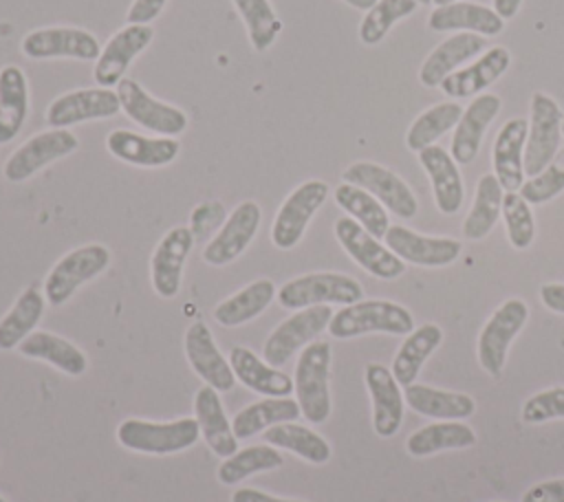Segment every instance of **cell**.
Here are the masks:
<instances>
[{"label": "cell", "mask_w": 564, "mask_h": 502, "mask_svg": "<svg viewBox=\"0 0 564 502\" xmlns=\"http://www.w3.org/2000/svg\"><path fill=\"white\" fill-rule=\"evenodd\" d=\"M414 330L412 313L388 299H361L333 313L328 332L335 339H350L368 332L410 335Z\"/></svg>", "instance_id": "cell-1"}, {"label": "cell", "mask_w": 564, "mask_h": 502, "mask_svg": "<svg viewBox=\"0 0 564 502\" xmlns=\"http://www.w3.org/2000/svg\"><path fill=\"white\" fill-rule=\"evenodd\" d=\"M328 372H330V343L311 341L302 348L293 374L295 401L302 410V416L308 423H324L330 414V392H328Z\"/></svg>", "instance_id": "cell-2"}, {"label": "cell", "mask_w": 564, "mask_h": 502, "mask_svg": "<svg viewBox=\"0 0 564 502\" xmlns=\"http://www.w3.org/2000/svg\"><path fill=\"white\" fill-rule=\"evenodd\" d=\"M200 436L196 418H178L170 423H154L141 418H128L117 429V440L139 454H176L192 447Z\"/></svg>", "instance_id": "cell-3"}, {"label": "cell", "mask_w": 564, "mask_h": 502, "mask_svg": "<svg viewBox=\"0 0 564 502\" xmlns=\"http://www.w3.org/2000/svg\"><path fill=\"white\" fill-rule=\"evenodd\" d=\"M361 284L344 273H306L284 282L278 291V302L284 308H308L319 304H355L361 302Z\"/></svg>", "instance_id": "cell-4"}, {"label": "cell", "mask_w": 564, "mask_h": 502, "mask_svg": "<svg viewBox=\"0 0 564 502\" xmlns=\"http://www.w3.org/2000/svg\"><path fill=\"white\" fill-rule=\"evenodd\" d=\"M564 112L560 103L546 92H533L529 134L524 145V174L538 176L560 152Z\"/></svg>", "instance_id": "cell-5"}, {"label": "cell", "mask_w": 564, "mask_h": 502, "mask_svg": "<svg viewBox=\"0 0 564 502\" xmlns=\"http://www.w3.org/2000/svg\"><path fill=\"white\" fill-rule=\"evenodd\" d=\"M110 264V251L104 244H84L57 260L44 280V297L51 306H62L73 293L97 277Z\"/></svg>", "instance_id": "cell-6"}, {"label": "cell", "mask_w": 564, "mask_h": 502, "mask_svg": "<svg viewBox=\"0 0 564 502\" xmlns=\"http://www.w3.org/2000/svg\"><path fill=\"white\" fill-rule=\"evenodd\" d=\"M333 319V308L328 304L300 308L295 315L284 319L264 341L262 354L264 361L273 368L289 363V359L300 350L306 348L322 330L328 328Z\"/></svg>", "instance_id": "cell-7"}, {"label": "cell", "mask_w": 564, "mask_h": 502, "mask_svg": "<svg viewBox=\"0 0 564 502\" xmlns=\"http://www.w3.org/2000/svg\"><path fill=\"white\" fill-rule=\"evenodd\" d=\"M529 319V306L511 297L500 308L487 319L478 335V361L487 374L494 379L502 374L505 361H507V350L516 335L522 330V326Z\"/></svg>", "instance_id": "cell-8"}, {"label": "cell", "mask_w": 564, "mask_h": 502, "mask_svg": "<svg viewBox=\"0 0 564 502\" xmlns=\"http://www.w3.org/2000/svg\"><path fill=\"white\" fill-rule=\"evenodd\" d=\"M117 97H119L121 110L134 123H139L150 132H156L161 137H178L187 128V114L181 108L152 97L134 79H121L117 84Z\"/></svg>", "instance_id": "cell-9"}, {"label": "cell", "mask_w": 564, "mask_h": 502, "mask_svg": "<svg viewBox=\"0 0 564 502\" xmlns=\"http://www.w3.org/2000/svg\"><path fill=\"white\" fill-rule=\"evenodd\" d=\"M341 178L344 183L370 192L388 211L397 214L399 218H414L419 211L416 196L412 194L408 183L379 163L357 161L344 170Z\"/></svg>", "instance_id": "cell-10"}, {"label": "cell", "mask_w": 564, "mask_h": 502, "mask_svg": "<svg viewBox=\"0 0 564 502\" xmlns=\"http://www.w3.org/2000/svg\"><path fill=\"white\" fill-rule=\"evenodd\" d=\"M326 196H328V185L324 181L313 178L297 185L284 198V203L275 214V220L271 227L273 244L278 249H293L302 240L311 218L324 205Z\"/></svg>", "instance_id": "cell-11"}, {"label": "cell", "mask_w": 564, "mask_h": 502, "mask_svg": "<svg viewBox=\"0 0 564 502\" xmlns=\"http://www.w3.org/2000/svg\"><path fill=\"white\" fill-rule=\"evenodd\" d=\"M335 238L341 249L370 275L379 280H397L405 273V262L370 236L357 220L344 216L335 220Z\"/></svg>", "instance_id": "cell-12"}, {"label": "cell", "mask_w": 564, "mask_h": 502, "mask_svg": "<svg viewBox=\"0 0 564 502\" xmlns=\"http://www.w3.org/2000/svg\"><path fill=\"white\" fill-rule=\"evenodd\" d=\"M79 139L68 128H53L24 141L4 163V176L11 183H22L48 163L75 152Z\"/></svg>", "instance_id": "cell-13"}, {"label": "cell", "mask_w": 564, "mask_h": 502, "mask_svg": "<svg viewBox=\"0 0 564 502\" xmlns=\"http://www.w3.org/2000/svg\"><path fill=\"white\" fill-rule=\"evenodd\" d=\"M20 48L31 59L70 57V59L90 62V59H97L101 53L97 37L90 31L75 29V26L35 29L24 35Z\"/></svg>", "instance_id": "cell-14"}, {"label": "cell", "mask_w": 564, "mask_h": 502, "mask_svg": "<svg viewBox=\"0 0 564 502\" xmlns=\"http://www.w3.org/2000/svg\"><path fill=\"white\" fill-rule=\"evenodd\" d=\"M121 110L117 90L112 88H79L55 97L46 108V121L53 128H68L75 123L108 119Z\"/></svg>", "instance_id": "cell-15"}, {"label": "cell", "mask_w": 564, "mask_h": 502, "mask_svg": "<svg viewBox=\"0 0 564 502\" xmlns=\"http://www.w3.org/2000/svg\"><path fill=\"white\" fill-rule=\"evenodd\" d=\"M262 220L258 203H240L225 220V225L214 233V238L203 249V260L212 266H223L234 262L256 238Z\"/></svg>", "instance_id": "cell-16"}, {"label": "cell", "mask_w": 564, "mask_h": 502, "mask_svg": "<svg viewBox=\"0 0 564 502\" xmlns=\"http://www.w3.org/2000/svg\"><path fill=\"white\" fill-rule=\"evenodd\" d=\"M152 37H154V29L150 24H126L123 29H119L101 48L95 62L93 77L97 86L101 88L117 86L123 79L132 59L145 46H150Z\"/></svg>", "instance_id": "cell-17"}, {"label": "cell", "mask_w": 564, "mask_h": 502, "mask_svg": "<svg viewBox=\"0 0 564 502\" xmlns=\"http://www.w3.org/2000/svg\"><path fill=\"white\" fill-rule=\"evenodd\" d=\"M383 240L394 255L416 266H447L463 249L456 238L421 236L403 225H390Z\"/></svg>", "instance_id": "cell-18"}, {"label": "cell", "mask_w": 564, "mask_h": 502, "mask_svg": "<svg viewBox=\"0 0 564 502\" xmlns=\"http://www.w3.org/2000/svg\"><path fill=\"white\" fill-rule=\"evenodd\" d=\"M194 247V236L189 227L170 229L156 244L150 260V275L156 295L172 299L181 291L183 266Z\"/></svg>", "instance_id": "cell-19"}, {"label": "cell", "mask_w": 564, "mask_h": 502, "mask_svg": "<svg viewBox=\"0 0 564 502\" xmlns=\"http://www.w3.org/2000/svg\"><path fill=\"white\" fill-rule=\"evenodd\" d=\"M185 354L192 370L214 390L229 392L236 385V374L229 359L223 357L212 330L203 321H194L185 330Z\"/></svg>", "instance_id": "cell-20"}, {"label": "cell", "mask_w": 564, "mask_h": 502, "mask_svg": "<svg viewBox=\"0 0 564 502\" xmlns=\"http://www.w3.org/2000/svg\"><path fill=\"white\" fill-rule=\"evenodd\" d=\"M364 379L372 399V427L381 438H390L399 432L403 421L405 399L401 385L392 370L381 363H368Z\"/></svg>", "instance_id": "cell-21"}, {"label": "cell", "mask_w": 564, "mask_h": 502, "mask_svg": "<svg viewBox=\"0 0 564 502\" xmlns=\"http://www.w3.org/2000/svg\"><path fill=\"white\" fill-rule=\"evenodd\" d=\"M529 134V121L516 117L502 123L491 148L494 176L505 192H520L524 183V145Z\"/></svg>", "instance_id": "cell-22"}, {"label": "cell", "mask_w": 564, "mask_h": 502, "mask_svg": "<svg viewBox=\"0 0 564 502\" xmlns=\"http://www.w3.org/2000/svg\"><path fill=\"white\" fill-rule=\"evenodd\" d=\"M502 108V99L491 92H482L474 97V101L463 110L460 121L454 128L452 148L449 154L458 165H467L476 159L482 137L489 128V123L498 117Z\"/></svg>", "instance_id": "cell-23"}, {"label": "cell", "mask_w": 564, "mask_h": 502, "mask_svg": "<svg viewBox=\"0 0 564 502\" xmlns=\"http://www.w3.org/2000/svg\"><path fill=\"white\" fill-rule=\"evenodd\" d=\"M106 148L112 156H117L123 163L139 165V167H161L172 163L178 156L181 143L174 137L150 139L139 132L117 128L108 132Z\"/></svg>", "instance_id": "cell-24"}, {"label": "cell", "mask_w": 564, "mask_h": 502, "mask_svg": "<svg viewBox=\"0 0 564 502\" xmlns=\"http://www.w3.org/2000/svg\"><path fill=\"white\" fill-rule=\"evenodd\" d=\"M485 48L487 37L478 33H454L423 59L419 68V81L427 88H438L447 75H452L460 64L485 53Z\"/></svg>", "instance_id": "cell-25"}, {"label": "cell", "mask_w": 564, "mask_h": 502, "mask_svg": "<svg viewBox=\"0 0 564 502\" xmlns=\"http://www.w3.org/2000/svg\"><path fill=\"white\" fill-rule=\"evenodd\" d=\"M509 66L511 53L505 46H491L474 64L447 75L438 88L452 99L476 97L480 90L500 79Z\"/></svg>", "instance_id": "cell-26"}, {"label": "cell", "mask_w": 564, "mask_h": 502, "mask_svg": "<svg viewBox=\"0 0 564 502\" xmlns=\"http://www.w3.org/2000/svg\"><path fill=\"white\" fill-rule=\"evenodd\" d=\"M419 163L430 176L434 203L438 211L445 216L456 214L463 205L465 189H463V176L454 156L434 143L419 152Z\"/></svg>", "instance_id": "cell-27"}, {"label": "cell", "mask_w": 564, "mask_h": 502, "mask_svg": "<svg viewBox=\"0 0 564 502\" xmlns=\"http://www.w3.org/2000/svg\"><path fill=\"white\" fill-rule=\"evenodd\" d=\"M430 31L445 33V31H467L478 33L482 37L500 35L505 29V20L494 11V7L480 2H452L436 7L427 18Z\"/></svg>", "instance_id": "cell-28"}, {"label": "cell", "mask_w": 564, "mask_h": 502, "mask_svg": "<svg viewBox=\"0 0 564 502\" xmlns=\"http://www.w3.org/2000/svg\"><path fill=\"white\" fill-rule=\"evenodd\" d=\"M194 412H196V421H198L200 434H203L205 443L209 445V449L216 456L229 458L231 454L238 451V438L234 434V427H231L229 418L225 416L218 390H214L212 385L205 383L196 392Z\"/></svg>", "instance_id": "cell-29"}, {"label": "cell", "mask_w": 564, "mask_h": 502, "mask_svg": "<svg viewBox=\"0 0 564 502\" xmlns=\"http://www.w3.org/2000/svg\"><path fill=\"white\" fill-rule=\"evenodd\" d=\"M229 363L236 379L247 385L249 390L264 394V396H289L293 390V379L278 368L269 365L267 361L258 359L245 346H236L229 352Z\"/></svg>", "instance_id": "cell-30"}, {"label": "cell", "mask_w": 564, "mask_h": 502, "mask_svg": "<svg viewBox=\"0 0 564 502\" xmlns=\"http://www.w3.org/2000/svg\"><path fill=\"white\" fill-rule=\"evenodd\" d=\"M405 403L423 416L436 421H460L476 412V401L463 392H447L423 383L405 385Z\"/></svg>", "instance_id": "cell-31"}, {"label": "cell", "mask_w": 564, "mask_h": 502, "mask_svg": "<svg viewBox=\"0 0 564 502\" xmlns=\"http://www.w3.org/2000/svg\"><path fill=\"white\" fill-rule=\"evenodd\" d=\"M29 114V84L22 68L9 64L0 68V143H9Z\"/></svg>", "instance_id": "cell-32"}, {"label": "cell", "mask_w": 564, "mask_h": 502, "mask_svg": "<svg viewBox=\"0 0 564 502\" xmlns=\"http://www.w3.org/2000/svg\"><path fill=\"white\" fill-rule=\"evenodd\" d=\"M18 350L24 354V357H31V359H42L46 363H51L53 368L62 370L64 374H70V376H79L86 372V354L75 346L70 343L68 339L64 337H57L53 332H44V330H37V332H31L20 346Z\"/></svg>", "instance_id": "cell-33"}, {"label": "cell", "mask_w": 564, "mask_h": 502, "mask_svg": "<svg viewBox=\"0 0 564 502\" xmlns=\"http://www.w3.org/2000/svg\"><path fill=\"white\" fill-rule=\"evenodd\" d=\"M443 330L436 324H423L414 328L410 335H405V341L399 346L394 361H392V374L399 385H410L419 376L425 359L441 346Z\"/></svg>", "instance_id": "cell-34"}, {"label": "cell", "mask_w": 564, "mask_h": 502, "mask_svg": "<svg viewBox=\"0 0 564 502\" xmlns=\"http://www.w3.org/2000/svg\"><path fill=\"white\" fill-rule=\"evenodd\" d=\"M297 416H302L297 401L286 399V396H269V399H262V401L251 403L245 410H240L234 416L231 427H234V434L238 440H247V438L256 436L258 432L269 429L271 425L289 423V421H295Z\"/></svg>", "instance_id": "cell-35"}, {"label": "cell", "mask_w": 564, "mask_h": 502, "mask_svg": "<svg viewBox=\"0 0 564 502\" xmlns=\"http://www.w3.org/2000/svg\"><path fill=\"white\" fill-rule=\"evenodd\" d=\"M278 295L275 286L271 280H256L251 284H247L245 288H240L238 293H234L231 297L223 299L216 308H214V319L220 326L234 328V326H242L247 321H251L253 317H258Z\"/></svg>", "instance_id": "cell-36"}, {"label": "cell", "mask_w": 564, "mask_h": 502, "mask_svg": "<svg viewBox=\"0 0 564 502\" xmlns=\"http://www.w3.org/2000/svg\"><path fill=\"white\" fill-rule=\"evenodd\" d=\"M502 196L505 189L498 178L494 174H482L476 185L471 209L463 220V236L467 240H482L489 236L502 214Z\"/></svg>", "instance_id": "cell-37"}, {"label": "cell", "mask_w": 564, "mask_h": 502, "mask_svg": "<svg viewBox=\"0 0 564 502\" xmlns=\"http://www.w3.org/2000/svg\"><path fill=\"white\" fill-rule=\"evenodd\" d=\"M476 443V434L460 421H438L410 434L405 449L410 456H430L443 449H465Z\"/></svg>", "instance_id": "cell-38"}, {"label": "cell", "mask_w": 564, "mask_h": 502, "mask_svg": "<svg viewBox=\"0 0 564 502\" xmlns=\"http://www.w3.org/2000/svg\"><path fill=\"white\" fill-rule=\"evenodd\" d=\"M262 440L275 449L293 451L313 465H324L330 458V445L317 432L293 421L271 425L267 432H262Z\"/></svg>", "instance_id": "cell-39"}, {"label": "cell", "mask_w": 564, "mask_h": 502, "mask_svg": "<svg viewBox=\"0 0 564 502\" xmlns=\"http://www.w3.org/2000/svg\"><path fill=\"white\" fill-rule=\"evenodd\" d=\"M42 313H44V295L33 286L24 288L18 295L11 310L0 319V350L18 348L37 326Z\"/></svg>", "instance_id": "cell-40"}, {"label": "cell", "mask_w": 564, "mask_h": 502, "mask_svg": "<svg viewBox=\"0 0 564 502\" xmlns=\"http://www.w3.org/2000/svg\"><path fill=\"white\" fill-rule=\"evenodd\" d=\"M335 203L377 240L388 233V209L370 192L350 183H341L335 187Z\"/></svg>", "instance_id": "cell-41"}, {"label": "cell", "mask_w": 564, "mask_h": 502, "mask_svg": "<svg viewBox=\"0 0 564 502\" xmlns=\"http://www.w3.org/2000/svg\"><path fill=\"white\" fill-rule=\"evenodd\" d=\"M460 114H463V108L460 103H454V101H441L430 106L408 128L405 132L408 150L419 154L423 148L434 145L443 134L456 128V123L460 121Z\"/></svg>", "instance_id": "cell-42"}, {"label": "cell", "mask_w": 564, "mask_h": 502, "mask_svg": "<svg viewBox=\"0 0 564 502\" xmlns=\"http://www.w3.org/2000/svg\"><path fill=\"white\" fill-rule=\"evenodd\" d=\"M282 467V454L271 445H251L238 449L218 467V480L223 484H238L245 478Z\"/></svg>", "instance_id": "cell-43"}, {"label": "cell", "mask_w": 564, "mask_h": 502, "mask_svg": "<svg viewBox=\"0 0 564 502\" xmlns=\"http://www.w3.org/2000/svg\"><path fill=\"white\" fill-rule=\"evenodd\" d=\"M236 11L240 13L249 42L253 51L264 53L273 46L278 33L282 31V22L269 0H231Z\"/></svg>", "instance_id": "cell-44"}, {"label": "cell", "mask_w": 564, "mask_h": 502, "mask_svg": "<svg viewBox=\"0 0 564 502\" xmlns=\"http://www.w3.org/2000/svg\"><path fill=\"white\" fill-rule=\"evenodd\" d=\"M416 0H377L359 24V40L368 46L379 44L388 31L403 18L412 15L416 11Z\"/></svg>", "instance_id": "cell-45"}, {"label": "cell", "mask_w": 564, "mask_h": 502, "mask_svg": "<svg viewBox=\"0 0 564 502\" xmlns=\"http://www.w3.org/2000/svg\"><path fill=\"white\" fill-rule=\"evenodd\" d=\"M502 218L511 247L520 251L527 249L535 238V218L531 205L520 196V192H505Z\"/></svg>", "instance_id": "cell-46"}, {"label": "cell", "mask_w": 564, "mask_h": 502, "mask_svg": "<svg viewBox=\"0 0 564 502\" xmlns=\"http://www.w3.org/2000/svg\"><path fill=\"white\" fill-rule=\"evenodd\" d=\"M562 192H564V150H560L555 159L538 176H531L520 187V196L529 205L549 203Z\"/></svg>", "instance_id": "cell-47"}, {"label": "cell", "mask_w": 564, "mask_h": 502, "mask_svg": "<svg viewBox=\"0 0 564 502\" xmlns=\"http://www.w3.org/2000/svg\"><path fill=\"white\" fill-rule=\"evenodd\" d=\"M553 418H564V388H549L533 394L522 405V421L538 425Z\"/></svg>", "instance_id": "cell-48"}, {"label": "cell", "mask_w": 564, "mask_h": 502, "mask_svg": "<svg viewBox=\"0 0 564 502\" xmlns=\"http://www.w3.org/2000/svg\"><path fill=\"white\" fill-rule=\"evenodd\" d=\"M225 207L218 200H209V203H200L194 207L192 216H189V231L194 236V240H205L209 238L216 229H220L225 225Z\"/></svg>", "instance_id": "cell-49"}, {"label": "cell", "mask_w": 564, "mask_h": 502, "mask_svg": "<svg viewBox=\"0 0 564 502\" xmlns=\"http://www.w3.org/2000/svg\"><path fill=\"white\" fill-rule=\"evenodd\" d=\"M167 0H132L128 9V24H150L154 18L161 15Z\"/></svg>", "instance_id": "cell-50"}, {"label": "cell", "mask_w": 564, "mask_h": 502, "mask_svg": "<svg viewBox=\"0 0 564 502\" xmlns=\"http://www.w3.org/2000/svg\"><path fill=\"white\" fill-rule=\"evenodd\" d=\"M522 502H564V478L546 480L531 487L522 495Z\"/></svg>", "instance_id": "cell-51"}, {"label": "cell", "mask_w": 564, "mask_h": 502, "mask_svg": "<svg viewBox=\"0 0 564 502\" xmlns=\"http://www.w3.org/2000/svg\"><path fill=\"white\" fill-rule=\"evenodd\" d=\"M540 299H542V304H544L549 310L564 315V284H557V282L544 284V286L540 288Z\"/></svg>", "instance_id": "cell-52"}, {"label": "cell", "mask_w": 564, "mask_h": 502, "mask_svg": "<svg viewBox=\"0 0 564 502\" xmlns=\"http://www.w3.org/2000/svg\"><path fill=\"white\" fill-rule=\"evenodd\" d=\"M231 502H302V500H286V498H275V495H269L264 491H258V489H238L234 491L231 495Z\"/></svg>", "instance_id": "cell-53"}, {"label": "cell", "mask_w": 564, "mask_h": 502, "mask_svg": "<svg viewBox=\"0 0 564 502\" xmlns=\"http://www.w3.org/2000/svg\"><path fill=\"white\" fill-rule=\"evenodd\" d=\"M522 7V0H494V11L502 18V20H511L518 15Z\"/></svg>", "instance_id": "cell-54"}, {"label": "cell", "mask_w": 564, "mask_h": 502, "mask_svg": "<svg viewBox=\"0 0 564 502\" xmlns=\"http://www.w3.org/2000/svg\"><path fill=\"white\" fill-rule=\"evenodd\" d=\"M346 4H350L352 9H359V11H368L377 0H344Z\"/></svg>", "instance_id": "cell-55"}, {"label": "cell", "mask_w": 564, "mask_h": 502, "mask_svg": "<svg viewBox=\"0 0 564 502\" xmlns=\"http://www.w3.org/2000/svg\"><path fill=\"white\" fill-rule=\"evenodd\" d=\"M436 7H443V4H452V2H458V0H432Z\"/></svg>", "instance_id": "cell-56"}, {"label": "cell", "mask_w": 564, "mask_h": 502, "mask_svg": "<svg viewBox=\"0 0 564 502\" xmlns=\"http://www.w3.org/2000/svg\"><path fill=\"white\" fill-rule=\"evenodd\" d=\"M416 2H419V4H430L432 0H416Z\"/></svg>", "instance_id": "cell-57"}, {"label": "cell", "mask_w": 564, "mask_h": 502, "mask_svg": "<svg viewBox=\"0 0 564 502\" xmlns=\"http://www.w3.org/2000/svg\"><path fill=\"white\" fill-rule=\"evenodd\" d=\"M0 502H7V500H4V498H2V495H0Z\"/></svg>", "instance_id": "cell-58"}, {"label": "cell", "mask_w": 564, "mask_h": 502, "mask_svg": "<svg viewBox=\"0 0 564 502\" xmlns=\"http://www.w3.org/2000/svg\"><path fill=\"white\" fill-rule=\"evenodd\" d=\"M562 134H564V121H562Z\"/></svg>", "instance_id": "cell-59"}]
</instances>
